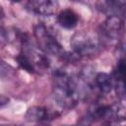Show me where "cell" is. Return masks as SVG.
<instances>
[{"label":"cell","instance_id":"1","mask_svg":"<svg viewBox=\"0 0 126 126\" xmlns=\"http://www.w3.org/2000/svg\"><path fill=\"white\" fill-rule=\"evenodd\" d=\"M19 65L31 73H41L48 69L50 61L48 56L41 51L28 36L21 39V51L17 57Z\"/></svg>","mask_w":126,"mask_h":126},{"label":"cell","instance_id":"2","mask_svg":"<svg viewBox=\"0 0 126 126\" xmlns=\"http://www.w3.org/2000/svg\"><path fill=\"white\" fill-rule=\"evenodd\" d=\"M71 46L75 54L79 57L94 56L98 52L101 46L100 37L92 32L81 31L73 34Z\"/></svg>","mask_w":126,"mask_h":126},{"label":"cell","instance_id":"3","mask_svg":"<svg viewBox=\"0 0 126 126\" xmlns=\"http://www.w3.org/2000/svg\"><path fill=\"white\" fill-rule=\"evenodd\" d=\"M34 36L37 47L46 55L64 56V49L46 26L43 24H37L34 27Z\"/></svg>","mask_w":126,"mask_h":126},{"label":"cell","instance_id":"4","mask_svg":"<svg viewBox=\"0 0 126 126\" xmlns=\"http://www.w3.org/2000/svg\"><path fill=\"white\" fill-rule=\"evenodd\" d=\"M24 5L28 11L39 16H51L56 12L58 7V3L51 0H32L26 2Z\"/></svg>","mask_w":126,"mask_h":126},{"label":"cell","instance_id":"5","mask_svg":"<svg viewBox=\"0 0 126 126\" xmlns=\"http://www.w3.org/2000/svg\"><path fill=\"white\" fill-rule=\"evenodd\" d=\"M122 27H123V21L121 17L109 16L101 24L100 29L103 36H105L107 39L114 40V39H118Z\"/></svg>","mask_w":126,"mask_h":126},{"label":"cell","instance_id":"6","mask_svg":"<svg viewBox=\"0 0 126 126\" xmlns=\"http://www.w3.org/2000/svg\"><path fill=\"white\" fill-rule=\"evenodd\" d=\"M125 1H102L97 3V9L100 10L105 15L109 16H118L124 14Z\"/></svg>","mask_w":126,"mask_h":126},{"label":"cell","instance_id":"7","mask_svg":"<svg viewBox=\"0 0 126 126\" xmlns=\"http://www.w3.org/2000/svg\"><path fill=\"white\" fill-rule=\"evenodd\" d=\"M57 22L63 29L72 30L79 23V15L72 9H64L58 14Z\"/></svg>","mask_w":126,"mask_h":126},{"label":"cell","instance_id":"8","mask_svg":"<svg viewBox=\"0 0 126 126\" xmlns=\"http://www.w3.org/2000/svg\"><path fill=\"white\" fill-rule=\"evenodd\" d=\"M94 86L101 93V94H108L114 88V83L112 76L107 73L100 72L97 73L94 78Z\"/></svg>","mask_w":126,"mask_h":126},{"label":"cell","instance_id":"9","mask_svg":"<svg viewBox=\"0 0 126 126\" xmlns=\"http://www.w3.org/2000/svg\"><path fill=\"white\" fill-rule=\"evenodd\" d=\"M51 117H52L51 112L47 108L41 107V106H32V107L29 108V110L27 111V114H26L27 120L32 121V122L45 121L47 119H50Z\"/></svg>","mask_w":126,"mask_h":126},{"label":"cell","instance_id":"10","mask_svg":"<svg viewBox=\"0 0 126 126\" xmlns=\"http://www.w3.org/2000/svg\"><path fill=\"white\" fill-rule=\"evenodd\" d=\"M8 102H9V98L4 94H0V107L6 105Z\"/></svg>","mask_w":126,"mask_h":126},{"label":"cell","instance_id":"11","mask_svg":"<svg viewBox=\"0 0 126 126\" xmlns=\"http://www.w3.org/2000/svg\"><path fill=\"white\" fill-rule=\"evenodd\" d=\"M3 17V11H2V9H1V7H0V19Z\"/></svg>","mask_w":126,"mask_h":126},{"label":"cell","instance_id":"12","mask_svg":"<svg viewBox=\"0 0 126 126\" xmlns=\"http://www.w3.org/2000/svg\"><path fill=\"white\" fill-rule=\"evenodd\" d=\"M0 126H18V125H0Z\"/></svg>","mask_w":126,"mask_h":126},{"label":"cell","instance_id":"13","mask_svg":"<svg viewBox=\"0 0 126 126\" xmlns=\"http://www.w3.org/2000/svg\"><path fill=\"white\" fill-rule=\"evenodd\" d=\"M65 126H69V125H65ZM72 126H74V125H72Z\"/></svg>","mask_w":126,"mask_h":126},{"label":"cell","instance_id":"14","mask_svg":"<svg viewBox=\"0 0 126 126\" xmlns=\"http://www.w3.org/2000/svg\"><path fill=\"white\" fill-rule=\"evenodd\" d=\"M41 126H47V125H41Z\"/></svg>","mask_w":126,"mask_h":126}]
</instances>
